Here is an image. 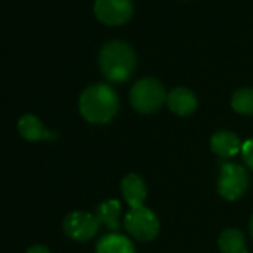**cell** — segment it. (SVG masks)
<instances>
[{
  "label": "cell",
  "mask_w": 253,
  "mask_h": 253,
  "mask_svg": "<svg viewBox=\"0 0 253 253\" xmlns=\"http://www.w3.org/2000/svg\"><path fill=\"white\" fill-rule=\"evenodd\" d=\"M119 109L116 91L107 84H94L84 89L79 98V112L91 124H107Z\"/></svg>",
  "instance_id": "cell-1"
},
{
  "label": "cell",
  "mask_w": 253,
  "mask_h": 253,
  "mask_svg": "<svg viewBox=\"0 0 253 253\" xmlns=\"http://www.w3.org/2000/svg\"><path fill=\"white\" fill-rule=\"evenodd\" d=\"M98 66L110 82H126L136 69V54L122 41L107 42L98 54Z\"/></svg>",
  "instance_id": "cell-2"
},
{
  "label": "cell",
  "mask_w": 253,
  "mask_h": 253,
  "mask_svg": "<svg viewBox=\"0 0 253 253\" xmlns=\"http://www.w3.org/2000/svg\"><path fill=\"white\" fill-rule=\"evenodd\" d=\"M130 101L137 112L154 113L167 101V91L158 79L145 78L133 85Z\"/></svg>",
  "instance_id": "cell-3"
},
{
  "label": "cell",
  "mask_w": 253,
  "mask_h": 253,
  "mask_svg": "<svg viewBox=\"0 0 253 253\" xmlns=\"http://www.w3.org/2000/svg\"><path fill=\"white\" fill-rule=\"evenodd\" d=\"M124 226L130 235L139 241H152L160 232V220L157 214L145 207H133L124 219Z\"/></svg>",
  "instance_id": "cell-4"
},
{
  "label": "cell",
  "mask_w": 253,
  "mask_h": 253,
  "mask_svg": "<svg viewBox=\"0 0 253 253\" xmlns=\"http://www.w3.org/2000/svg\"><path fill=\"white\" fill-rule=\"evenodd\" d=\"M249 186V174L238 164H223L217 179V192L228 201H235L244 195Z\"/></svg>",
  "instance_id": "cell-5"
},
{
  "label": "cell",
  "mask_w": 253,
  "mask_h": 253,
  "mask_svg": "<svg viewBox=\"0 0 253 253\" xmlns=\"http://www.w3.org/2000/svg\"><path fill=\"white\" fill-rule=\"evenodd\" d=\"M131 0H95L94 15L106 26H122L133 15Z\"/></svg>",
  "instance_id": "cell-6"
},
{
  "label": "cell",
  "mask_w": 253,
  "mask_h": 253,
  "mask_svg": "<svg viewBox=\"0 0 253 253\" xmlns=\"http://www.w3.org/2000/svg\"><path fill=\"white\" fill-rule=\"evenodd\" d=\"M100 223L95 214L86 211H72L63 220L66 235L75 241H88L98 232Z\"/></svg>",
  "instance_id": "cell-7"
},
{
  "label": "cell",
  "mask_w": 253,
  "mask_h": 253,
  "mask_svg": "<svg viewBox=\"0 0 253 253\" xmlns=\"http://www.w3.org/2000/svg\"><path fill=\"white\" fill-rule=\"evenodd\" d=\"M18 131L20 134L29 142H39V140H54L57 134L54 131H48L41 119L32 113H26L18 121Z\"/></svg>",
  "instance_id": "cell-8"
},
{
  "label": "cell",
  "mask_w": 253,
  "mask_h": 253,
  "mask_svg": "<svg viewBox=\"0 0 253 253\" xmlns=\"http://www.w3.org/2000/svg\"><path fill=\"white\" fill-rule=\"evenodd\" d=\"M167 104L173 113L179 116H188L197 109V97L191 89L177 86L167 94Z\"/></svg>",
  "instance_id": "cell-9"
},
{
  "label": "cell",
  "mask_w": 253,
  "mask_h": 253,
  "mask_svg": "<svg viewBox=\"0 0 253 253\" xmlns=\"http://www.w3.org/2000/svg\"><path fill=\"white\" fill-rule=\"evenodd\" d=\"M121 192L124 200L130 204L131 209L143 206V201L146 198V183L139 174L130 173L121 180Z\"/></svg>",
  "instance_id": "cell-10"
},
{
  "label": "cell",
  "mask_w": 253,
  "mask_h": 253,
  "mask_svg": "<svg viewBox=\"0 0 253 253\" xmlns=\"http://www.w3.org/2000/svg\"><path fill=\"white\" fill-rule=\"evenodd\" d=\"M210 148L217 157L231 158L241 152L243 143L240 142V137L232 131H217L210 140Z\"/></svg>",
  "instance_id": "cell-11"
},
{
  "label": "cell",
  "mask_w": 253,
  "mask_h": 253,
  "mask_svg": "<svg viewBox=\"0 0 253 253\" xmlns=\"http://www.w3.org/2000/svg\"><path fill=\"white\" fill-rule=\"evenodd\" d=\"M97 253H136V249L125 235L107 234L101 237L95 246Z\"/></svg>",
  "instance_id": "cell-12"
},
{
  "label": "cell",
  "mask_w": 253,
  "mask_h": 253,
  "mask_svg": "<svg viewBox=\"0 0 253 253\" xmlns=\"http://www.w3.org/2000/svg\"><path fill=\"white\" fill-rule=\"evenodd\" d=\"M217 244L222 253H249L244 235L237 228H228L222 231Z\"/></svg>",
  "instance_id": "cell-13"
},
{
  "label": "cell",
  "mask_w": 253,
  "mask_h": 253,
  "mask_svg": "<svg viewBox=\"0 0 253 253\" xmlns=\"http://www.w3.org/2000/svg\"><path fill=\"white\" fill-rule=\"evenodd\" d=\"M119 214H121V203L118 200H106L100 203L95 210V217L98 223H103L113 231L119 228Z\"/></svg>",
  "instance_id": "cell-14"
},
{
  "label": "cell",
  "mask_w": 253,
  "mask_h": 253,
  "mask_svg": "<svg viewBox=\"0 0 253 253\" xmlns=\"http://www.w3.org/2000/svg\"><path fill=\"white\" fill-rule=\"evenodd\" d=\"M231 107L240 115H253V88H240L231 98Z\"/></svg>",
  "instance_id": "cell-15"
},
{
  "label": "cell",
  "mask_w": 253,
  "mask_h": 253,
  "mask_svg": "<svg viewBox=\"0 0 253 253\" xmlns=\"http://www.w3.org/2000/svg\"><path fill=\"white\" fill-rule=\"evenodd\" d=\"M241 157H243V161L246 163V166L250 170H253V139H249L243 143Z\"/></svg>",
  "instance_id": "cell-16"
},
{
  "label": "cell",
  "mask_w": 253,
  "mask_h": 253,
  "mask_svg": "<svg viewBox=\"0 0 253 253\" xmlns=\"http://www.w3.org/2000/svg\"><path fill=\"white\" fill-rule=\"evenodd\" d=\"M26 253H51L49 249L46 246H42V244H36V246H32Z\"/></svg>",
  "instance_id": "cell-17"
},
{
  "label": "cell",
  "mask_w": 253,
  "mask_h": 253,
  "mask_svg": "<svg viewBox=\"0 0 253 253\" xmlns=\"http://www.w3.org/2000/svg\"><path fill=\"white\" fill-rule=\"evenodd\" d=\"M250 232H252V237H253V216H252V220H250Z\"/></svg>",
  "instance_id": "cell-18"
}]
</instances>
